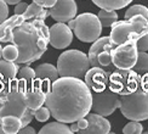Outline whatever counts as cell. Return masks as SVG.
Here are the masks:
<instances>
[{
	"instance_id": "obj_1",
	"label": "cell",
	"mask_w": 148,
	"mask_h": 134,
	"mask_svg": "<svg viewBox=\"0 0 148 134\" xmlns=\"http://www.w3.org/2000/svg\"><path fill=\"white\" fill-rule=\"evenodd\" d=\"M45 105L56 121L73 123L90 112L92 91L80 78L60 77L49 90Z\"/></svg>"
},
{
	"instance_id": "obj_2",
	"label": "cell",
	"mask_w": 148,
	"mask_h": 134,
	"mask_svg": "<svg viewBox=\"0 0 148 134\" xmlns=\"http://www.w3.org/2000/svg\"><path fill=\"white\" fill-rule=\"evenodd\" d=\"M49 38V27L42 20L33 18L17 26L9 39V43L15 44L18 49V57L15 62L28 65L39 60L47 50Z\"/></svg>"
},
{
	"instance_id": "obj_3",
	"label": "cell",
	"mask_w": 148,
	"mask_h": 134,
	"mask_svg": "<svg viewBox=\"0 0 148 134\" xmlns=\"http://www.w3.org/2000/svg\"><path fill=\"white\" fill-rule=\"evenodd\" d=\"M120 111L130 121L148 119V75H142L140 87L132 93L120 95Z\"/></svg>"
},
{
	"instance_id": "obj_4",
	"label": "cell",
	"mask_w": 148,
	"mask_h": 134,
	"mask_svg": "<svg viewBox=\"0 0 148 134\" xmlns=\"http://www.w3.org/2000/svg\"><path fill=\"white\" fill-rule=\"evenodd\" d=\"M146 33H148V20L142 15H136L124 21H116L112 26L109 38L116 46L126 41H137Z\"/></svg>"
},
{
	"instance_id": "obj_5",
	"label": "cell",
	"mask_w": 148,
	"mask_h": 134,
	"mask_svg": "<svg viewBox=\"0 0 148 134\" xmlns=\"http://www.w3.org/2000/svg\"><path fill=\"white\" fill-rule=\"evenodd\" d=\"M8 115H14L20 117L22 126H28L34 117V110H30L24 102L23 88L18 83L17 78L12 90L10 91L9 97L4 104H0V122L3 117Z\"/></svg>"
},
{
	"instance_id": "obj_6",
	"label": "cell",
	"mask_w": 148,
	"mask_h": 134,
	"mask_svg": "<svg viewBox=\"0 0 148 134\" xmlns=\"http://www.w3.org/2000/svg\"><path fill=\"white\" fill-rule=\"evenodd\" d=\"M88 55L79 50H67L58 56L57 70L60 77H75L83 79L90 70Z\"/></svg>"
},
{
	"instance_id": "obj_7",
	"label": "cell",
	"mask_w": 148,
	"mask_h": 134,
	"mask_svg": "<svg viewBox=\"0 0 148 134\" xmlns=\"http://www.w3.org/2000/svg\"><path fill=\"white\" fill-rule=\"evenodd\" d=\"M141 82H142V75L137 73L135 70L115 68L109 76L108 87L119 95H124L135 91L141 85Z\"/></svg>"
},
{
	"instance_id": "obj_8",
	"label": "cell",
	"mask_w": 148,
	"mask_h": 134,
	"mask_svg": "<svg viewBox=\"0 0 148 134\" xmlns=\"http://www.w3.org/2000/svg\"><path fill=\"white\" fill-rule=\"evenodd\" d=\"M73 30L79 40L84 43H94L102 33V24L97 15L84 12L75 16V27Z\"/></svg>"
},
{
	"instance_id": "obj_9",
	"label": "cell",
	"mask_w": 148,
	"mask_h": 134,
	"mask_svg": "<svg viewBox=\"0 0 148 134\" xmlns=\"http://www.w3.org/2000/svg\"><path fill=\"white\" fill-rule=\"evenodd\" d=\"M120 106V95L109 87L100 91H92V106L91 110L95 113L102 116L112 115Z\"/></svg>"
},
{
	"instance_id": "obj_10",
	"label": "cell",
	"mask_w": 148,
	"mask_h": 134,
	"mask_svg": "<svg viewBox=\"0 0 148 134\" xmlns=\"http://www.w3.org/2000/svg\"><path fill=\"white\" fill-rule=\"evenodd\" d=\"M138 57V49L136 41H126L124 44L116 45L112 50L113 65L116 68L129 70L134 68Z\"/></svg>"
},
{
	"instance_id": "obj_11",
	"label": "cell",
	"mask_w": 148,
	"mask_h": 134,
	"mask_svg": "<svg viewBox=\"0 0 148 134\" xmlns=\"http://www.w3.org/2000/svg\"><path fill=\"white\" fill-rule=\"evenodd\" d=\"M50 44L55 49H66L73 41V32L68 24L64 22H57L49 28Z\"/></svg>"
},
{
	"instance_id": "obj_12",
	"label": "cell",
	"mask_w": 148,
	"mask_h": 134,
	"mask_svg": "<svg viewBox=\"0 0 148 134\" xmlns=\"http://www.w3.org/2000/svg\"><path fill=\"white\" fill-rule=\"evenodd\" d=\"M77 11L75 0H57L56 4L49 9V14L57 22H68L72 18H75Z\"/></svg>"
},
{
	"instance_id": "obj_13",
	"label": "cell",
	"mask_w": 148,
	"mask_h": 134,
	"mask_svg": "<svg viewBox=\"0 0 148 134\" xmlns=\"http://www.w3.org/2000/svg\"><path fill=\"white\" fill-rule=\"evenodd\" d=\"M47 93H49V90L35 81L32 85L23 89L24 102H26V105L30 110H34L35 111L36 108L41 107L45 104Z\"/></svg>"
},
{
	"instance_id": "obj_14",
	"label": "cell",
	"mask_w": 148,
	"mask_h": 134,
	"mask_svg": "<svg viewBox=\"0 0 148 134\" xmlns=\"http://www.w3.org/2000/svg\"><path fill=\"white\" fill-rule=\"evenodd\" d=\"M110 73L102 67H91L84 77L85 83L92 91H100L108 87Z\"/></svg>"
},
{
	"instance_id": "obj_15",
	"label": "cell",
	"mask_w": 148,
	"mask_h": 134,
	"mask_svg": "<svg viewBox=\"0 0 148 134\" xmlns=\"http://www.w3.org/2000/svg\"><path fill=\"white\" fill-rule=\"evenodd\" d=\"M35 81L40 83L42 87L50 90L52 83L60 78V73L57 67L51 64H41L35 67Z\"/></svg>"
},
{
	"instance_id": "obj_16",
	"label": "cell",
	"mask_w": 148,
	"mask_h": 134,
	"mask_svg": "<svg viewBox=\"0 0 148 134\" xmlns=\"http://www.w3.org/2000/svg\"><path fill=\"white\" fill-rule=\"evenodd\" d=\"M88 119V127L83 129L80 133L89 134V133H102L106 134L110 132V122L104 118V116L98 113H88L85 116Z\"/></svg>"
},
{
	"instance_id": "obj_17",
	"label": "cell",
	"mask_w": 148,
	"mask_h": 134,
	"mask_svg": "<svg viewBox=\"0 0 148 134\" xmlns=\"http://www.w3.org/2000/svg\"><path fill=\"white\" fill-rule=\"evenodd\" d=\"M113 48H114V45L112 44L109 37H102V38H98L97 40H95L94 44L90 46L89 54H88L91 67H100L98 66V62H97L98 54H100L102 50H104V49H113Z\"/></svg>"
},
{
	"instance_id": "obj_18",
	"label": "cell",
	"mask_w": 148,
	"mask_h": 134,
	"mask_svg": "<svg viewBox=\"0 0 148 134\" xmlns=\"http://www.w3.org/2000/svg\"><path fill=\"white\" fill-rule=\"evenodd\" d=\"M24 21V17L22 15H15L8 20H5L1 24H0V43H9L10 39V35L12 33L17 26H20L21 23H23Z\"/></svg>"
},
{
	"instance_id": "obj_19",
	"label": "cell",
	"mask_w": 148,
	"mask_h": 134,
	"mask_svg": "<svg viewBox=\"0 0 148 134\" xmlns=\"http://www.w3.org/2000/svg\"><path fill=\"white\" fill-rule=\"evenodd\" d=\"M18 71H20V64L0 59V78L12 82L17 78Z\"/></svg>"
},
{
	"instance_id": "obj_20",
	"label": "cell",
	"mask_w": 148,
	"mask_h": 134,
	"mask_svg": "<svg viewBox=\"0 0 148 134\" xmlns=\"http://www.w3.org/2000/svg\"><path fill=\"white\" fill-rule=\"evenodd\" d=\"M0 124L4 128V132L8 134L20 133V129L23 127L21 118L17 117V116H14V115H8V116H5V117H3Z\"/></svg>"
},
{
	"instance_id": "obj_21",
	"label": "cell",
	"mask_w": 148,
	"mask_h": 134,
	"mask_svg": "<svg viewBox=\"0 0 148 134\" xmlns=\"http://www.w3.org/2000/svg\"><path fill=\"white\" fill-rule=\"evenodd\" d=\"M96 6L106 10H120L130 4L132 0H91Z\"/></svg>"
},
{
	"instance_id": "obj_22",
	"label": "cell",
	"mask_w": 148,
	"mask_h": 134,
	"mask_svg": "<svg viewBox=\"0 0 148 134\" xmlns=\"http://www.w3.org/2000/svg\"><path fill=\"white\" fill-rule=\"evenodd\" d=\"M39 133L44 134V133H64V134H71L72 131L71 128L67 126L64 122H51V123H47L39 131Z\"/></svg>"
},
{
	"instance_id": "obj_23",
	"label": "cell",
	"mask_w": 148,
	"mask_h": 134,
	"mask_svg": "<svg viewBox=\"0 0 148 134\" xmlns=\"http://www.w3.org/2000/svg\"><path fill=\"white\" fill-rule=\"evenodd\" d=\"M97 16L100 18L102 27H112L118 21V14L115 12V10L101 9L100 12L97 14Z\"/></svg>"
},
{
	"instance_id": "obj_24",
	"label": "cell",
	"mask_w": 148,
	"mask_h": 134,
	"mask_svg": "<svg viewBox=\"0 0 148 134\" xmlns=\"http://www.w3.org/2000/svg\"><path fill=\"white\" fill-rule=\"evenodd\" d=\"M140 75H146L148 73V54L146 51H138V57L136 61V65L134 68Z\"/></svg>"
},
{
	"instance_id": "obj_25",
	"label": "cell",
	"mask_w": 148,
	"mask_h": 134,
	"mask_svg": "<svg viewBox=\"0 0 148 134\" xmlns=\"http://www.w3.org/2000/svg\"><path fill=\"white\" fill-rule=\"evenodd\" d=\"M42 6H40V5H38L36 3H32V4H29L28 5V8H27V10H26V12L22 15L23 17H24V20L26 21H28V20H33V18H36L39 16V14L42 11Z\"/></svg>"
},
{
	"instance_id": "obj_26",
	"label": "cell",
	"mask_w": 148,
	"mask_h": 134,
	"mask_svg": "<svg viewBox=\"0 0 148 134\" xmlns=\"http://www.w3.org/2000/svg\"><path fill=\"white\" fill-rule=\"evenodd\" d=\"M136 15H142L148 20V9L146 6L140 5V4L130 6L125 12V18H131L132 16H136Z\"/></svg>"
},
{
	"instance_id": "obj_27",
	"label": "cell",
	"mask_w": 148,
	"mask_h": 134,
	"mask_svg": "<svg viewBox=\"0 0 148 134\" xmlns=\"http://www.w3.org/2000/svg\"><path fill=\"white\" fill-rule=\"evenodd\" d=\"M17 57H18V49L15 44L10 43L9 45H5V48H3V59L15 62Z\"/></svg>"
},
{
	"instance_id": "obj_28",
	"label": "cell",
	"mask_w": 148,
	"mask_h": 134,
	"mask_svg": "<svg viewBox=\"0 0 148 134\" xmlns=\"http://www.w3.org/2000/svg\"><path fill=\"white\" fill-rule=\"evenodd\" d=\"M142 132H143V127L141 123H138V121H130L124 128H123V133H125V134H130V133L140 134Z\"/></svg>"
},
{
	"instance_id": "obj_29",
	"label": "cell",
	"mask_w": 148,
	"mask_h": 134,
	"mask_svg": "<svg viewBox=\"0 0 148 134\" xmlns=\"http://www.w3.org/2000/svg\"><path fill=\"white\" fill-rule=\"evenodd\" d=\"M50 116H51V111L49 110V107L44 106L42 105L41 107L39 108H36L35 111H34V117L36 121H39V122H45L47 121L49 118H50Z\"/></svg>"
},
{
	"instance_id": "obj_30",
	"label": "cell",
	"mask_w": 148,
	"mask_h": 134,
	"mask_svg": "<svg viewBox=\"0 0 148 134\" xmlns=\"http://www.w3.org/2000/svg\"><path fill=\"white\" fill-rule=\"evenodd\" d=\"M136 45L138 51H148V33L140 37L136 41Z\"/></svg>"
},
{
	"instance_id": "obj_31",
	"label": "cell",
	"mask_w": 148,
	"mask_h": 134,
	"mask_svg": "<svg viewBox=\"0 0 148 134\" xmlns=\"http://www.w3.org/2000/svg\"><path fill=\"white\" fill-rule=\"evenodd\" d=\"M9 16V6L4 0H0V24L5 20H8Z\"/></svg>"
},
{
	"instance_id": "obj_32",
	"label": "cell",
	"mask_w": 148,
	"mask_h": 134,
	"mask_svg": "<svg viewBox=\"0 0 148 134\" xmlns=\"http://www.w3.org/2000/svg\"><path fill=\"white\" fill-rule=\"evenodd\" d=\"M27 8H28V4H27V3H22V1L18 3V4H16V6H15L14 14H15V15H23L24 12H26Z\"/></svg>"
},
{
	"instance_id": "obj_33",
	"label": "cell",
	"mask_w": 148,
	"mask_h": 134,
	"mask_svg": "<svg viewBox=\"0 0 148 134\" xmlns=\"http://www.w3.org/2000/svg\"><path fill=\"white\" fill-rule=\"evenodd\" d=\"M33 1L40 6H42V8H45V9H50L51 6H53L56 4L57 0H33Z\"/></svg>"
},
{
	"instance_id": "obj_34",
	"label": "cell",
	"mask_w": 148,
	"mask_h": 134,
	"mask_svg": "<svg viewBox=\"0 0 148 134\" xmlns=\"http://www.w3.org/2000/svg\"><path fill=\"white\" fill-rule=\"evenodd\" d=\"M77 123H78V126H79V132H82L83 129H85L86 127H88V119H86V117H83V118H80V119H78L77 121Z\"/></svg>"
},
{
	"instance_id": "obj_35",
	"label": "cell",
	"mask_w": 148,
	"mask_h": 134,
	"mask_svg": "<svg viewBox=\"0 0 148 134\" xmlns=\"http://www.w3.org/2000/svg\"><path fill=\"white\" fill-rule=\"evenodd\" d=\"M20 133H35V129L30 126H24L20 129Z\"/></svg>"
},
{
	"instance_id": "obj_36",
	"label": "cell",
	"mask_w": 148,
	"mask_h": 134,
	"mask_svg": "<svg viewBox=\"0 0 148 134\" xmlns=\"http://www.w3.org/2000/svg\"><path fill=\"white\" fill-rule=\"evenodd\" d=\"M69 128H71L72 133H78V132L80 131V129H79V126H78V123H77V121H75V122H73Z\"/></svg>"
},
{
	"instance_id": "obj_37",
	"label": "cell",
	"mask_w": 148,
	"mask_h": 134,
	"mask_svg": "<svg viewBox=\"0 0 148 134\" xmlns=\"http://www.w3.org/2000/svg\"><path fill=\"white\" fill-rule=\"evenodd\" d=\"M4 1L8 4V5H16V4H18V3H21L22 0H4Z\"/></svg>"
},
{
	"instance_id": "obj_38",
	"label": "cell",
	"mask_w": 148,
	"mask_h": 134,
	"mask_svg": "<svg viewBox=\"0 0 148 134\" xmlns=\"http://www.w3.org/2000/svg\"><path fill=\"white\" fill-rule=\"evenodd\" d=\"M68 26H69V28L72 30L74 29V27H75V18H72V20L68 21Z\"/></svg>"
},
{
	"instance_id": "obj_39",
	"label": "cell",
	"mask_w": 148,
	"mask_h": 134,
	"mask_svg": "<svg viewBox=\"0 0 148 134\" xmlns=\"http://www.w3.org/2000/svg\"><path fill=\"white\" fill-rule=\"evenodd\" d=\"M3 57V46H1V44H0V59Z\"/></svg>"
},
{
	"instance_id": "obj_40",
	"label": "cell",
	"mask_w": 148,
	"mask_h": 134,
	"mask_svg": "<svg viewBox=\"0 0 148 134\" xmlns=\"http://www.w3.org/2000/svg\"><path fill=\"white\" fill-rule=\"evenodd\" d=\"M0 133H5V132H4V128L1 127V124H0Z\"/></svg>"
}]
</instances>
